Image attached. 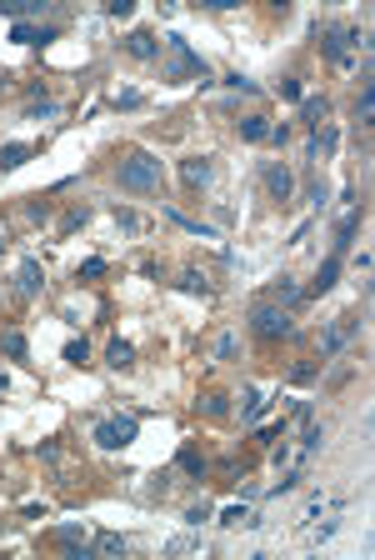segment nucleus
<instances>
[{
    "mask_svg": "<svg viewBox=\"0 0 375 560\" xmlns=\"http://www.w3.org/2000/svg\"><path fill=\"white\" fill-rule=\"evenodd\" d=\"M221 525H226V530H235V525H260V521H255L245 506H230V511H221Z\"/></svg>",
    "mask_w": 375,
    "mask_h": 560,
    "instance_id": "obj_24",
    "label": "nucleus"
},
{
    "mask_svg": "<svg viewBox=\"0 0 375 560\" xmlns=\"http://www.w3.org/2000/svg\"><path fill=\"white\" fill-rule=\"evenodd\" d=\"M116 105H125V110H130V105H140V90H121V95H116Z\"/></svg>",
    "mask_w": 375,
    "mask_h": 560,
    "instance_id": "obj_40",
    "label": "nucleus"
},
{
    "mask_svg": "<svg viewBox=\"0 0 375 560\" xmlns=\"http://www.w3.org/2000/svg\"><path fill=\"white\" fill-rule=\"evenodd\" d=\"M90 550H95V555H125V535H116V530H100Z\"/></svg>",
    "mask_w": 375,
    "mask_h": 560,
    "instance_id": "obj_20",
    "label": "nucleus"
},
{
    "mask_svg": "<svg viewBox=\"0 0 375 560\" xmlns=\"http://www.w3.org/2000/svg\"><path fill=\"white\" fill-rule=\"evenodd\" d=\"M315 370H320V365H295V370H290V380H295V385H310V380H315Z\"/></svg>",
    "mask_w": 375,
    "mask_h": 560,
    "instance_id": "obj_34",
    "label": "nucleus"
},
{
    "mask_svg": "<svg viewBox=\"0 0 375 560\" xmlns=\"http://www.w3.org/2000/svg\"><path fill=\"white\" fill-rule=\"evenodd\" d=\"M281 95H290V100H300L305 90H300V80H281Z\"/></svg>",
    "mask_w": 375,
    "mask_h": 560,
    "instance_id": "obj_39",
    "label": "nucleus"
},
{
    "mask_svg": "<svg viewBox=\"0 0 375 560\" xmlns=\"http://www.w3.org/2000/svg\"><path fill=\"white\" fill-rule=\"evenodd\" d=\"M85 355H90L85 341H70V346H66V360H70V365H85Z\"/></svg>",
    "mask_w": 375,
    "mask_h": 560,
    "instance_id": "obj_31",
    "label": "nucleus"
},
{
    "mask_svg": "<svg viewBox=\"0 0 375 560\" xmlns=\"http://www.w3.org/2000/svg\"><path fill=\"white\" fill-rule=\"evenodd\" d=\"M226 85H230V90H245V95H260V85L245 80V75H226Z\"/></svg>",
    "mask_w": 375,
    "mask_h": 560,
    "instance_id": "obj_30",
    "label": "nucleus"
},
{
    "mask_svg": "<svg viewBox=\"0 0 375 560\" xmlns=\"http://www.w3.org/2000/svg\"><path fill=\"white\" fill-rule=\"evenodd\" d=\"M320 50H326L336 66H345L355 50H370V40H365L360 30H350V25H331L326 35H320Z\"/></svg>",
    "mask_w": 375,
    "mask_h": 560,
    "instance_id": "obj_3",
    "label": "nucleus"
},
{
    "mask_svg": "<svg viewBox=\"0 0 375 560\" xmlns=\"http://www.w3.org/2000/svg\"><path fill=\"white\" fill-rule=\"evenodd\" d=\"M250 325H255V335H265V341H281V335L295 330V320H290L285 305H255L250 310Z\"/></svg>",
    "mask_w": 375,
    "mask_h": 560,
    "instance_id": "obj_4",
    "label": "nucleus"
},
{
    "mask_svg": "<svg viewBox=\"0 0 375 560\" xmlns=\"http://www.w3.org/2000/svg\"><path fill=\"white\" fill-rule=\"evenodd\" d=\"M166 220H176V226H185L190 236H200V241H216V231H210V226H200V220H190V215H180L176 205H166Z\"/></svg>",
    "mask_w": 375,
    "mask_h": 560,
    "instance_id": "obj_19",
    "label": "nucleus"
},
{
    "mask_svg": "<svg viewBox=\"0 0 375 560\" xmlns=\"http://www.w3.org/2000/svg\"><path fill=\"white\" fill-rule=\"evenodd\" d=\"M105 360H111L116 370H130V365H135V346H130V341H111V351H105Z\"/></svg>",
    "mask_w": 375,
    "mask_h": 560,
    "instance_id": "obj_17",
    "label": "nucleus"
},
{
    "mask_svg": "<svg viewBox=\"0 0 375 560\" xmlns=\"http://www.w3.org/2000/svg\"><path fill=\"white\" fill-rule=\"evenodd\" d=\"M40 286H45L40 260H20V270H16V291H20V296H40Z\"/></svg>",
    "mask_w": 375,
    "mask_h": 560,
    "instance_id": "obj_11",
    "label": "nucleus"
},
{
    "mask_svg": "<svg viewBox=\"0 0 375 560\" xmlns=\"http://www.w3.org/2000/svg\"><path fill=\"white\" fill-rule=\"evenodd\" d=\"M56 535H61V545H80V535H85V530H80V525H61Z\"/></svg>",
    "mask_w": 375,
    "mask_h": 560,
    "instance_id": "obj_35",
    "label": "nucleus"
},
{
    "mask_svg": "<svg viewBox=\"0 0 375 560\" xmlns=\"http://www.w3.org/2000/svg\"><path fill=\"white\" fill-rule=\"evenodd\" d=\"M50 116H56V105H50V100H35L30 105V121H50Z\"/></svg>",
    "mask_w": 375,
    "mask_h": 560,
    "instance_id": "obj_33",
    "label": "nucleus"
},
{
    "mask_svg": "<svg viewBox=\"0 0 375 560\" xmlns=\"http://www.w3.org/2000/svg\"><path fill=\"white\" fill-rule=\"evenodd\" d=\"M130 440H135V415H116V420L95 425V445H100V451H125Z\"/></svg>",
    "mask_w": 375,
    "mask_h": 560,
    "instance_id": "obj_5",
    "label": "nucleus"
},
{
    "mask_svg": "<svg viewBox=\"0 0 375 560\" xmlns=\"http://www.w3.org/2000/svg\"><path fill=\"white\" fill-rule=\"evenodd\" d=\"M355 330H360V320H355V315H336V325L326 330V341H320V365H326L331 355H340V346L350 341Z\"/></svg>",
    "mask_w": 375,
    "mask_h": 560,
    "instance_id": "obj_6",
    "label": "nucleus"
},
{
    "mask_svg": "<svg viewBox=\"0 0 375 560\" xmlns=\"http://www.w3.org/2000/svg\"><path fill=\"white\" fill-rule=\"evenodd\" d=\"M166 50H171V66H166V75L176 80V85H185V80H200V85H210V71H205V61L190 50V40L185 35H166Z\"/></svg>",
    "mask_w": 375,
    "mask_h": 560,
    "instance_id": "obj_1",
    "label": "nucleus"
},
{
    "mask_svg": "<svg viewBox=\"0 0 375 560\" xmlns=\"http://www.w3.org/2000/svg\"><path fill=\"white\" fill-rule=\"evenodd\" d=\"M340 260H345V255H326V260H320V270H315V280H310V296H326L336 280H340Z\"/></svg>",
    "mask_w": 375,
    "mask_h": 560,
    "instance_id": "obj_9",
    "label": "nucleus"
},
{
    "mask_svg": "<svg viewBox=\"0 0 375 560\" xmlns=\"http://www.w3.org/2000/svg\"><path fill=\"white\" fill-rule=\"evenodd\" d=\"M276 300H281V305H295V300H300V286L281 275V280H276Z\"/></svg>",
    "mask_w": 375,
    "mask_h": 560,
    "instance_id": "obj_25",
    "label": "nucleus"
},
{
    "mask_svg": "<svg viewBox=\"0 0 375 560\" xmlns=\"http://www.w3.org/2000/svg\"><path fill=\"white\" fill-rule=\"evenodd\" d=\"M265 190H271L276 200H290L295 195V176L285 171V165H265Z\"/></svg>",
    "mask_w": 375,
    "mask_h": 560,
    "instance_id": "obj_8",
    "label": "nucleus"
},
{
    "mask_svg": "<svg viewBox=\"0 0 375 560\" xmlns=\"http://www.w3.org/2000/svg\"><path fill=\"white\" fill-rule=\"evenodd\" d=\"M125 50L135 55V61H155V55H160V40H155L150 30H130V35H125Z\"/></svg>",
    "mask_w": 375,
    "mask_h": 560,
    "instance_id": "obj_12",
    "label": "nucleus"
},
{
    "mask_svg": "<svg viewBox=\"0 0 375 560\" xmlns=\"http://www.w3.org/2000/svg\"><path fill=\"white\" fill-rule=\"evenodd\" d=\"M30 155H35V145H20V140L16 145H0V171H16V165H25Z\"/></svg>",
    "mask_w": 375,
    "mask_h": 560,
    "instance_id": "obj_14",
    "label": "nucleus"
},
{
    "mask_svg": "<svg viewBox=\"0 0 375 560\" xmlns=\"http://www.w3.org/2000/svg\"><path fill=\"white\" fill-rule=\"evenodd\" d=\"M121 190H160V160L150 150H135L121 160Z\"/></svg>",
    "mask_w": 375,
    "mask_h": 560,
    "instance_id": "obj_2",
    "label": "nucleus"
},
{
    "mask_svg": "<svg viewBox=\"0 0 375 560\" xmlns=\"http://www.w3.org/2000/svg\"><path fill=\"white\" fill-rule=\"evenodd\" d=\"M0 351H6L11 360H30V346H25L20 330H6V335H0Z\"/></svg>",
    "mask_w": 375,
    "mask_h": 560,
    "instance_id": "obj_18",
    "label": "nucleus"
},
{
    "mask_svg": "<svg viewBox=\"0 0 375 560\" xmlns=\"http://www.w3.org/2000/svg\"><path fill=\"white\" fill-rule=\"evenodd\" d=\"M320 116H326V95H300V121L310 130H320Z\"/></svg>",
    "mask_w": 375,
    "mask_h": 560,
    "instance_id": "obj_13",
    "label": "nucleus"
},
{
    "mask_svg": "<svg viewBox=\"0 0 375 560\" xmlns=\"http://www.w3.org/2000/svg\"><path fill=\"white\" fill-rule=\"evenodd\" d=\"M176 465H180L185 475H195V480L205 475V461H200V451H195V445H180V456H176Z\"/></svg>",
    "mask_w": 375,
    "mask_h": 560,
    "instance_id": "obj_22",
    "label": "nucleus"
},
{
    "mask_svg": "<svg viewBox=\"0 0 375 560\" xmlns=\"http://www.w3.org/2000/svg\"><path fill=\"white\" fill-rule=\"evenodd\" d=\"M45 11V0H20V6H11V0H0V16H11V20H30Z\"/></svg>",
    "mask_w": 375,
    "mask_h": 560,
    "instance_id": "obj_15",
    "label": "nucleus"
},
{
    "mask_svg": "<svg viewBox=\"0 0 375 560\" xmlns=\"http://www.w3.org/2000/svg\"><path fill=\"white\" fill-rule=\"evenodd\" d=\"M200 410H205V415H226V396H205Z\"/></svg>",
    "mask_w": 375,
    "mask_h": 560,
    "instance_id": "obj_32",
    "label": "nucleus"
},
{
    "mask_svg": "<svg viewBox=\"0 0 375 560\" xmlns=\"http://www.w3.org/2000/svg\"><path fill=\"white\" fill-rule=\"evenodd\" d=\"M176 286H180V291H200V296H205V275H200V270H185V275L176 280Z\"/></svg>",
    "mask_w": 375,
    "mask_h": 560,
    "instance_id": "obj_28",
    "label": "nucleus"
},
{
    "mask_svg": "<svg viewBox=\"0 0 375 560\" xmlns=\"http://www.w3.org/2000/svg\"><path fill=\"white\" fill-rule=\"evenodd\" d=\"M200 521H210V500H200V506L185 511V525H190V530H200Z\"/></svg>",
    "mask_w": 375,
    "mask_h": 560,
    "instance_id": "obj_27",
    "label": "nucleus"
},
{
    "mask_svg": "<svg viewBox=\"0 0 375 560\" xmlns=\"http://www.w3.org/2000/svg\"><path fill=\"white\" fill-rule=\"evenodd\" d=\"M180 176H185V185H210V176H216V171H210L205 160H185V165H180Z\"/></svg>",
    "mask_w": 375,
    "mask_h": 560,
    "instance_id": "obj_23",
    "label": "nucleus"
},
{
    "mask_svg": "<svg viewBox=\"0 0 375 560\" xmlns=\"http://www.w3.org/2000/svg\"><path fill=\"white\" fill-rule=\"evenodd\" d=\"M360 215H365L360 205H350V210L340 215V226H336V250H331V255H345V250H350V241H355V226H360Z\"/></svg>",
    "mask_w": 375,
    "mask_h": 560,
    "instance_id": "obj_10",
    "label": "nucleus"
},
{
    "mask_svg": "<svg viewBox=\"0 0 375 560\" xmlns=\"http://www.w3.org/2000/svg\"><path fill=\"white\" fill-rule=\"evenodd\" d=\"M240 401H245V406H240V420H245V425H255V420L265 415V396H260V390L250 385V390H245V396H240Z\"/></svg>",
    "mask_w": 375,
    "mask_h": 560,
    "instance_id": "obj_16",
    "label": "nucleus"
},
{
    "mask_svg": "<svg viewBox=\"0 0 375 560\" xmlns=\"http://www.w3.org/2000/svg\"><path fill=\"white\" fill-rule=\"evenodd\" d=\"M56 35H61L56 25H25V20L11 25V40H20V45H50Z\"/></svg>",
    "mask_w": 375,
    "mask_h": 560,
    "instance_id": "obj_7",
    "label": "nucleus"
},
{
    "mask_svg": "<svg viewBox=\"0 0 375 560\" xmlns=\"http://www.w3.org/2000/svg\"><path fill=\"white\" fill-rule=\"evenodd\" d=\"M105 270H111V265H105L100 255H90V260L80 265V280H95V275H105Z\"/></svg>",
    "mask_w": 375,
    "mask_h": 560,
    "instance_id": "obj_29",
    "label": "nucleus"
},
{
    "mask_svg": "<svg viewBox=\"0 0 375 560\" xmlns=\"http://www.w3.org/2000/svg\"><path fill=\"white\" fill-rule=\"evenodd\" d=\"M185 550H195V540H190V535H180V540H171V545H166V555H185Z\"/></svg>",
    "mask_w": 375,
    "mask_h": 560,
    "instance_id": "obj_36",
    "label": "nucleus"
},
{
    "mask_svg": "<svg viewBox=\"0 0 375 560\" xmlns=\"http://www.w3.org/2000/svg\"><path fill=\"white\" fill-rule=\"evenodd\" d=\"M6 390H11V380H6V375H0V396H6Z\"/></svg>",
    "mask_w": 375,
    "mask_h": 560,
    "instance_id": "obj_41",
    "label": "nucleus"
},
{
    "mask_svg": "<svg viewBox=\"0 0 375 560\" xmlns=\"http://www.w3.org/2000/svg\"><path fill=\"white\" fill-rule=\"evenodd\" d=\"M216 355H221V360H230V355H235V341H230V335H221V346H216Z\"/></svg>",
    "mask_w": 375,
    "mask_h": 560,
    "instance_id": "obj_38",
    "label": "nucleus"
},
{
    "mask_svg": "<svg viewBox=\"0 0 375 560\" xmlns=\"http://www.w3.org/2000/svg\"><path fill=\"white\" fill-rule=\"evenodd\" d=\"M0 255H6V241H0Z\"/></svg>",
    "mask_w": 375,
    "mask_h": 560,
    "instance_id": "obj_42",
    "label": "nucleus"
},
{
    "mask_svg": "<svg viewBox=\"0 0 375 560\" xmlns=\"http://www.w3.org/2000/svg\"><path fill=\"white\" fill-rule=\"evenodd\" d=\"M240 135H245L250 145H260V140H271V121H265V116H250V121H240Z\"/></svg>",
    "mask_w": 375,
    "mask_h": 560,
    "instance_id": "obj_21",
    "label": "nucleus"
},
{
    "mask_svg": "<svg viewBox=\"0 0 375 560\" xmlns=\"http://www.w3.org/2000/svg\"><path fill=\"white\" fill-rule=\"evenodd\" d=\"M130 11H135V6H130V0H111V16H116V20H125Z\"/></svg>",
    "mask_w": 375,
    "mask_h": 560,
    "instance_id": "obj_37",
    "label": "nucleus"
},
{
    "mask_svg": "<svg viewBox=\"0 0 375 560\" xmlns=\"http://www.w3.org/2000/svg\"><path fill=\"white\" fill-rule=\"evenodd\" d=\"M370 110H375V100H370V85H360V100H355V116H360V126H370Z\"/></svg>",
    "mask_w": 375,
    "mask_h": 560,
    "instance_id": "obj_26",
    "label": "nucleus"
}]
</instances>
